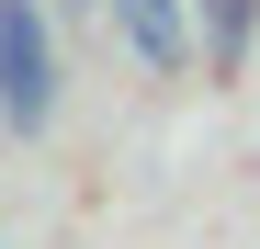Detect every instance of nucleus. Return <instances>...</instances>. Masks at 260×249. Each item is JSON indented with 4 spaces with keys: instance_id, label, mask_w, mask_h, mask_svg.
Returning <instances> with one entry per match:
<instances>
[{
    "instance_id": "nucleus-1",
    "label": "nucleus",
    "mask_w": 260,
    "mask_h": 249,
    "mask_svg": "<svg viewBox=\"0 0 260 249\" xmlns=\"http://www.w3.org/2000/svg\"><path fill=\"white\" fill-rule=\"evenodd\" d=\"M57 113V46H46V0H0V124L46 136Z\"/></svg>"
},
{
    "instance_id": "nucleus-2",
    "label": "nucleus",
    "mask_w": 260,
    "mask_h": 249,
    "mask_svg": "<svg viewBox=\"0 0 260 249\" xmlns=\"http://www.w3.org/2000/svg\"><path fill=\"white\" fill-rule=\"evenodd\" d=\"M113 23H124V46H136L158 79H181L204 57V34H192V0H113Z\"/></svg>"
},
{
    "instance_id": "nucleus-3",
    "label": "nucleus",
    "mask_w": 260,
    "mask_h": 249,
    "mask_svg": "<svg viewBox=\"0 0 260 249\" xmlns=\"http://www.w3.org/2000/svg\"><path fill=\"white\" fill-rule=\"evenodd\" d=\"M192 34H204V68L238 79L249 46H260V0H192Z\"/></svg>"
},
{
    "instance_id": "nucleus-4",
    "label": "nucleus",
    "mask_w": 260,
    "mask_h": 249,
    "mask_svg": "<svg viewBox=\"0 0 260 249\" xmlns=\"http://www.w3.org/2000/svg\"><path fill=\"white\" fill-rule=\"evenodd\" d=\"M68 12H79V0H68Z\"/></svg>"
},
{
    "instance_id": "nucleus-5",
    "label": "nucleus",
    "mask_w": 260,
    "mask_h": 249,
    "mask_svg": "<svg viewBox=\"0 0 260 249\" xmlns=\"http://www.w3.org/2000/svg\"><path fill=\"white\" fill-rule=\"evenodd\" d=\"M0 249H12V238H0Z\"/></svg>"
}]
</instances>
